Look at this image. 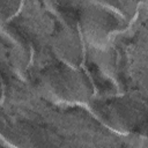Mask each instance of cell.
<instances>
[{"label":"cell","mask_w":148,"mask_h":148,"mask_svg":"<svg viewBox=\"0 0 148 148\" xmlns=\"http://www.w3.org/2000/svg\"><path fill=\"white\" fill-rule=\"evenodd\" d=\"M91 2L105 6L117 14H119L125 21L133 18L139 9L140 3L143 0H88Z\"/></svg>","instance_id":"5b68a950"},{"label":"cell","mask_w":148,"mask_h":148,"mask_svg":"<svg viewBox=\"0 0 148 148\" xmlns=\"http://www.w3.org/2000/svg\"><path fill=\"white\" fill-rule=\"evenodd\" d=\"M126 27V21L112 9L88 1L79 14L82 37L95 47H103L111 37Z\"/></svg>","instance_id":"7a4b0ae2"},{"label":"cell","mask_w":148,"mask_h":148,"mask_svg":"<svg viewBox=\"0 0 148 148\" xmlns=\"http://www.w3.org/2000/svg\"><path fill=\"white\" fill-rule=\"evenodd\" d=\"M91 110L109 128L123 134L141 128L148 118L140 104L125 97L94 101Z\"/></svg>","instance_id":"3957f363"},{"label":"cell","mask_w":148,"mask_h":148,"mask_svg":"<svg viewBox=\"0 0 148 148\" xmlns=\"http://www.w3.org/2000/svg\"><path fill=\"white\" fill-rule=\"evenodd\" d=\"M39 84L49 98L59 103H88L94 94V86L89 76L79 67L62 61L44 68L40 73Z\"/></svg>","instance_id":"6da1fadb"},{"label":"cell","mask_w":148,"mask_h":148,"mask_svg":"<svg viewBox=\"0 0 148 148\" xmlns=\"http://www.w3.org/2000/svg\"><path fill=\"white\" fill-rule=\"evenodd\" d=\"M82 38L79 20H65V24L57 30L52 42L53 50L59 60L69 66L80 67L84 54Z\"/></svg>","instance_id":"277c9868"},{"label":"cell","mask_w":148,"mask_h":148,"mask_svg":"<svg viewBox=\"0 0 148 148\" xmlns=\"http://www.w3.org/2000/svg\"><path fill=\"white\" fill-rule=\"evenodd\" d=\"M22 0H1V17L2 21L14 16L21 7Z\"/></svg>","instance_id":"8992f818"}]
</instances>
